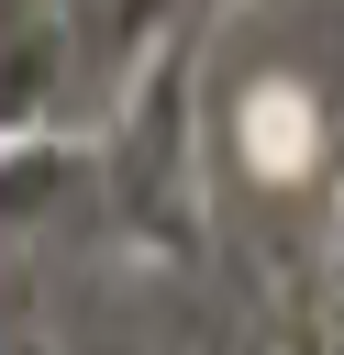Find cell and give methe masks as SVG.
Instances as JSON below:
<instances>
[{"label": "cell", "mask_w": 344, "mask_h": 355, "mask_svg": "<svg viewBox=\"0 0 344 355\" xmlns=\"http://www.w3.org/2000/svg\"><path fill=\"white\" fill-rule=\"evenodd\" d=\"M244 155H255V166H300V155H311V111L277 100V89H255V100H244Z\"/></svg>", "instance_id": "obj_1"}]
</instances>
